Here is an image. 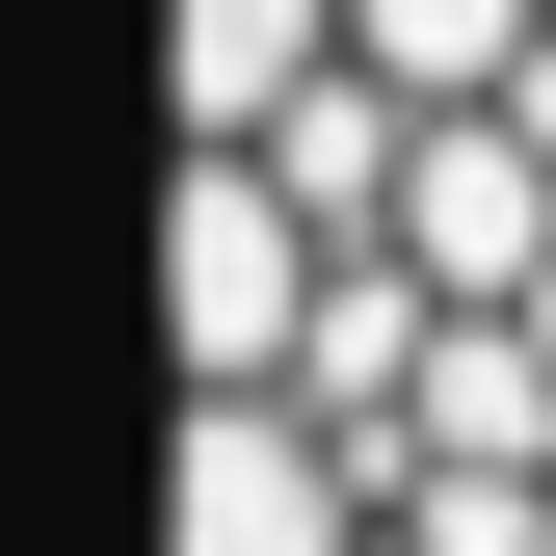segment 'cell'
<instances>
[{"label":"cell","instance_id":"8992f818","mask_svg":"<svg viewBox=\"0 0 556 556\" xmlns=\"http://www.w3.org/2000/svg\"><path fill=\"white\" fill-rule=\"evenodd\" d=\"M371 556H425V530H371Z\"/></svg>","mask_w":556,"mask_h":556},{"label":"cell","instance_id":"7a4b0ae2","mask_svg":"<svg viewBox=\"0 0 556 556\" xmlns=\"http://www.w3.org/2000/svg\"><path fill=\"white\" fill-rule=\"evenodd\" d=\"M397 265H425L451 318H556V106H425Z\"/></svg>","mask_w":556,"mask_h":556},{"label":"cell","instance_id":"3957f363","mask_svg":"<svg viewBox=\"0 0 556 556\" xmlns=\"http://www.w3.org/2000/svg\"><path fill=\"white\" fill-rule=\"evenodd\" d=\"M397 477L318 425V397H186V556H371Z\"/></svg>","mask_w":556,"mask_h":556},{"label":"cell","instance_id":"277c9868","mask_svg":"<svg viewBox=\"0 0 556 556\" xmlns=\"http://www.w3.org/2000/svg\"><path fill=\"white\" fill-rule=\"evenodd\" d=\"M344 80V0H186V160H265Z\"/></svg>","mask_w":556,"mask_h":556},{"label":"cell","instance_id":"5b68a950","mask_svg":"<svg viewBox=\"0 0 556 556\" xmlns=\"http://www.w3.org/2000/svg\"><path fill=\"white\" fill-rule=\"evenodd\" d=\"M344 53H371L397 106H530L556 80V0H344Z\"/></svg>","mask_w":556,"mask_h":556},{"label":"cell","instance_id":"6da1fadb","mask_svg":"<svg viewBox=\"0 0 556 556\" xmlns=\"http://www.w3.org/2000/svg\"><path fill=\"white\" fill-rule=\"evenodd\" d=\"M344 265H371V239H318L265 160H186V397H292Z\"/></svg>","mask_w":556,"mask_h":556}]
</instances>
